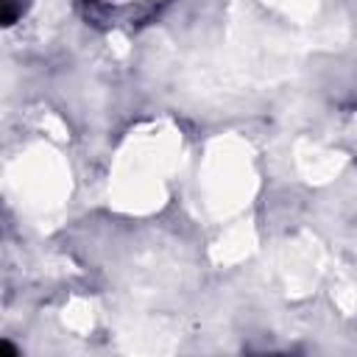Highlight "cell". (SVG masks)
<instances>
[{
  "mask_svg": "<svg viewBox=\"0 0 357 357\" xmlns=\"http://www.w3.org/2000/svg\"><path fill=\"white\" fill-rule=\"evenodd\" d=\"M0 349H3L6 354H11V357H17V354H20V351H17V349H14V346H11L8 340H0Z\"/></svg>",
  "mask_w": 357,
  "mask_h": 357,
  "instance_id": "obj_2",
  "label": "cell"
},
{
  "mask_svg": "<svg viewBox=\"0 0 357 357\" xmlns=\"http://www.w3.org/2000/svg\"><path fill=\"white\" fill-rule=\"evenodd\" d=\"M17 20V0H3V25H11Z\"/></svg>",
  "mask_w": 357,
  "mask_h": 357,
  "instance_id": "obj_1",
  "label": "cell"
}]
</instances>
